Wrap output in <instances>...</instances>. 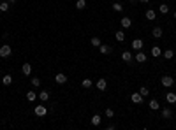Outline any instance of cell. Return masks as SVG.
<instances>
[{
    "label": "cell",
    "instance_id": "cell-1",
    "mask_svg": "<svg viewBox=\"0 0 176 130\" xmlns=\"http://www.w3.org/2000/svg\"><path fill=\"white\" fill-rule=\"evenodd\" d=\"M11 53H13V48L9 44H4L2 48H0V56H2V58H9Z\"/></svg>",
    "mask_w": 176,
    "mask_h": 130
},
{
    "label": "cell",
    "instance_id": "cell-2",
    "mask_svg": "<svg viewBox=\"0 0 176 130\" xmlns=\"http://www.w3.org/2000/svg\"><path fill=\"white\" fill-rule=\"evenodd\" d=\"M34 113H35V116H39V118H43V116H46V113H48V109H46V106H43V104H39V106H35V109H34Z\"/></svg>",
    "mask_w": 176,
    "mask_h": 130
},
{
    "label": "cell",
    "instance_id": "cell-3",
    "mask_svg": "<svg viewBox=\"0 0 176 130\" xmlns=\"http://www.w3.org/2000/svg\"><path fill=\"white\" fill-rule=\"evenodd\" d=\"M173 83H174L173 76H164V77H162V86H165V88H171V86H173Z\"/></svg>",
    "mask_w": 176,
    "mask_h": 130
},
{
    "label": "cell",
    "instance_id": "cell-4",
    "mask_svg": "<svg viewBox=\"0 0 176 130\" xmlns=\"http://www.w3.org/2000/svg\"><path fill=\"white\" fill-rule=\"evenodd\" d=\"M120 25H122L123 28H130V26H132V19H130L129 16H123V18L120 19Z\"/></svg>",
    "mask_w": 176,
    "mask_h": 130
},
{
    "label": "cell",
    "instance_id": "cell-5",
    "mask_svg": "<svg viewBox=\"0 0 176 130\" xmlns=\"http://www.w3.org/2000/svg\"><path fill=\"white\" fill-rule=\"evenodd\" d=\"M99 51H100L102 55H111V53H113V48L108 46V44H100V46H99Z\"/></svg>",
    "mask_w": 176,
    "mask_h": 130
},
{
    "label": "cell",
    "instance_id": "cell-6",
    "mask_svg": "<svg viewBox=\"0 0 176 130\" xmlns=\"http://www.w3.org/2000/svg\"><path fill=\"white\" fill-rule=\"evenodd\" d=\"M143 46H144V42L141 41V39H134L132 41V49H136V51H141Z\"/></svg>",
    "mask_w": 176,
    "mask_h": 130
},
{
    "label": "cell",
    "instance_id": "cell-7",
    "mask_svg": "<svg viewBox=\"0 0 176 130\" xmlns=\"http://www.w3.org/2000/svg\"><path fill=\"white\" fill-rule=\"evenodd\" d=\"M143 98H144V97H143L139 92H136V93H132V95H130V100H132L134 104H141V102H143Z\"/></svg>",
    "mask_w": 176,
    "mask_h": 130
},
{
    "label": "cell",
    "instance_id": "cell-8",
    "mask_svg": "<svg viewBox=\"0 0 176 130\" xmlns=\"http://www.w3.org/2000/svg\"><path fill=\"white\" fill-rule=\"evenodd\" d=\"M106 88H108V81H106L104 77H100L99 81H97V90H100V92H104Z\"/></svg>",
    "mask_w": 176,
    "mask_h": 130
},
{
    "label": "cell",
    "instance_id": "cell-9",
    "mask_svg": "<svg viewBox=\"0 0 176 130\" xmlns=\"http://www.w3.org/2000/svg\"><path fill=\"white\" fill-rule=\"evenodd\" d=\"M55 81H56L58 84H65V83H67V76L60 72V74H56V76H55Z\"/></svg>",
    "mask_w": 176,
    "mask_h": 130
},
{
    "label": "cell",
    "instance_id": "cell-10",
    "mask_svg": "<svg viewBox=\"0 0 176 130\" xmlns=\"http://www.w3.org/2000/svg\"><path fill=\"white\" fill-rule=\"evenodd\" d=\"M122 60H123V62H127V63H130L132 60H134V56H132L130 51H123V53H122Z\"/></svg>",
    "mask_w": 176,
    "mask_h": 130
},
{
    "label": "cell",
    "instance_id": "cell-11",
    "mask_svg": "<svg viewBox=\"0 0 176 130\" xmlns=\"http://www.w3.org/2000/svg\"><path fill=\"white\" fill-rule=\"evenodd\" d=\"M148 60V56H146V53H143V51H137V55H136V62H139V63H144Z\"/></svg>",
    "mask_w": 176,
    "mask_h": 130
},
{
    "label": "cell",
    "instance_id": "cell-12",
    "mask_svg": "<svg viewBox=\"0 0 176 130\" xmlns=\"http://www.w3.org/2000/svg\"><path fill=\"white\" fill-rule=\"evenodd\" d=\"M48 98H49V92H48V90H41V92H39V100L46 102Z\"/></svg>",
    "mask_w": 176,
    "mask_h": 130
},
{
    "label": "cell",
    "instance_id": "cell-13",
    "mask_svg": "<svg viewBox=\"0 0 176 130\" xmlns=\"http://www.w3.org/2000/svg\"><path fill=\"white\" fill-rule=\"evenodd\" d=\"M162 118H164V119H171V118H173V111H171L169 107H164V109H162Z\"/></svg>",
    "mask_w": 176,
    "mask_h": 130
},
{
    "label": "cell",
    "instance_id": "cell-14",
    "mask_svg": "<svg viewBox=\"0 0 176 130\" xmlns=\"http://www.w3.org/2000/svg\"><path fill=\"white\" fill-rule=\"evenodd\" d=\"M21 72H23L25 76H30V74H32V65H30L28 62H27V63H23V67H21Z\"/></svg>",
    "mask_w": 176,
    "mask_h": 130
},
{
    "label": "cell",
    "instance_id": "cell-15",
    "mask_svg": "<svg viewBox=\"0 0 176 130\" xmlns=\"http://www.w3.org/2000/svg\"><path fill=\"white\" fill-rule=\"evenodd\" d=\"M165 100H167L169 104H176V93H174V92L165 93Z\"/></svg>",
    "mask_w": 176,
    "mask_h": 130
},
{
    "label": "cell",
    "instance_id": "cell-16",
    "mask_svg": "<svg viewBox=\"0 0 176 130\" xmlns=\"http://www.w3.org/2000/svg\"><path fill=\"white\" fill-rule=\"evenodd\" d=\"M100 123H102V116H100V114H94V116H92V125L99 127Z\"/></svg>",
    "mask_w": 176,
    "mask_h": 130
},
{
    "label": "cell",
    "instance_id": "cell-17",
    "mask_svg": "<svg viewBox=\"0 0 176 130\" xmlns=\"http://www.w3.org/2000/svg\"><path fill=\"white\" fill-rule=\"evenodd\" d=\"M151 35H153L155 39H160V37H162V28H160V26H155V28L151 30Z\"/></svg>",
    "mask_w": 176,
    "mask_h": 130
},
{
    "label": "cell",
    "instance_id": "cell-18",
    "mask_svg": "<svg viewBox=\"0 0 176 130\" xmlns=\"http://www.w3.org/2000/svg\"><path fill=\"white\" fill-rule=\"evenodd\" d=\"M162 55V49L159 48V46H151V56H155V58H159Z\"/></svg>",
    "mask_w": 176,
    "mask_h": 130
},
{
    "label": "cell",
    "instance_id": "cell-19",
    "mask_svg": "<svg viewBox=\"0 0 176 130\" xmlns=\"http://www.w3.org/2000/svg\"><path fill=\"white\" fill-rule=\"evenodd\" d=\"M148 106H150V109H153V111H157V109L160 107V104H159L157 98H151V100L148 102Z\"/></svg>",
    "mask_w": 176,
    "mask_h": 130
},
{
    "label": "cell",
    "instance_id": "cell-20",
    "mask_svg": "<svg viewBox=\"0 0 176 130\" xmlns=\"http://www.w3.org/2000/svg\"><path fill=\"white\" fill-rule=\"evenodd\" d=\"M144 18L151 21V19H155V18H157V13H155L153 9H148V11H146V14H144Z\"/></svg>",
    "mask_w": 176,
    "mask_h": 130
},
{
    "label": "cell",
    "instance_id": "cell-21",
    "mask_svg": "<svg viewBox=\"0 0 176 130\" xmlns=\"http://www.w3.org/2000/svg\"><path fill=\"white\" fill-rule=\"evenodd\" d=\"M2 83H4V86H11V84H13V76H9V74L4 76V77H2Z\"/></svg>",
    "mask_w": 176,
    "mask_h": 130
},
{
    "label": "cell",
    "instance_id": "cell-22",
    "mask_svg": "<svg viewBox=\"0 0 176 130\" xmlns=\"http://www.w3.org/2000/svg\"><path fill=\"white\" fill-rule=\"evenodd\" d=\"M27 98L30 102H35V98H37V93L34 92V90H30V92H27Z\"/></svg>",
    "mask_w": 176,
    "mask_h": 130
},
{
    "label": "cell",
    "instance_id": "cell-23",
    "mask_svg": "<svg viewBox=\"0 0 176 130\" xmlns=\"http://www.w3.org/2000/svg\"><path fill=\"white\" fill-rule=\"evenodd\" d=\"M81 86L83 88H92V86H94V81H92V79H83V83H81Z\"/></svg>",
    "mask_w": 176,
    "mask_h": 130
},
{
    "label": "cell",
    "instance_id": "cell-24",
    "mask_svg": "<svg viewBox=\"0 0 176 130\" xmlns=\"http://www.w3.org/2000/svg\"><path fill=\"white\" fill-rule=\"evenodd\" d=\"M85 7H86V0H78V2H76V9H78V11H83Z\"/></svg>",
    "mask_w": 176,
    "mask_h": 130
},
{
    "label": "cell",
    "instance_id": "cell-25",
    "mask_svg": "<svg viewBox=\"0 0 176 130\" xmlns=\"http://www.w3.org/2000/svg\"><path fill=\"white\" fill-rule=\"evenodd\" d=\"M9 7H11V4H9V2H4V0L0 2V11H2V13H7Z\"/></svg>",
    "mask_w": 176,
    "mask_h": 130
},
{
    "label": "cell",
    "instance_id": "cell-26",
    "mask_svg": "<svg viewBox=\"0 0 176 130\" xmlns=\"http://www.w3.org/2000/svg\"><path fill=\"white\" fill-rule=\"evenodd\" d=\"M159 11H160V14H167L169 13V5L167 4H160L159 5Z\"/></svg>",
    "mask_w": 176,
    "mask_h": 130
},
{
    "label": "cell",
    "instance_id": "cell-27",
    "mask_svg": "<svg viewBox=\"0 0 176 130\" xmlns=\"http://www.w3.org/2000/svg\"><path fill=\"white\" fill-rule=\"evenodd\" d=\"M90 44L94 46V48H99L102 42H100V39H99V37H92V39H90Z\"/></svg>",
    "mask_w": 176,
    "mask_h": 130
},
{
    "label": "cell",
    "instance_id": "cell-28",
    "mask_svg": "<svg viewBox=\"0 0 176 130\" xmlns=\"http://www.w3.org/2000/svg\"><path fill=\"white\" fill-rule=\"evenodd\" d=\"M116 41H118V42H123V41H125V32L118 30V32H116Z\"/></svg>",
    "mask_w": 176,
    "mask_h": 130
},
{
    "label": "cell",
    "instance_id": "cell-29",
    "mask_svg": "<svg viewBox=\"0 0 176 130\" xmlns=\"http://www.w3.org/2000/svg\"><path fill=\"white\" fill-rule=\"evenodd\" d=\"M111 7H113V11H116V13H120V11H123V5H122L120 2H115V4H113Z\"/></svg>",
    "mask_w": 176,
    "mask_h": 130
},
{
    "label": "cell",
    "instance_id": "cell-30",
    "mask_svg": "<svg viewBox=\"0 0 176 130\" xmlns=\"http://www.w3.org/2000/svg\"><path fill=\"white\" fill-rule=\"evenodd\" d=\"M174 56V53H173V49H165V51H164V58L165 60H171Z\"/></svg>",
    "mask_w": 176,
    "mask_h": 130
},
{
    "label": "cell",
    "instance_id": "cell-31",
    "mask_svg": "<svg viewBox=\"0 0 176 130\" xmlns=\"http://www.w3.org/2000/svg\"><path fill=\"white\" fill-rule=\"evenodd\" d=\"M139 93H141L143 97H148V95H150V90H148L146 86H141V88H139Z\"/></svg>",
    "mask_w": 176,
    "mask_h": 130
},
{
    "label": "cell",
    "instance_id": "cell-32",
    "mask_svg": "<svg viewBox=\"0 0 176 130\" xmlns=\"http://www.w3.org/2000/svg\"><path fill=\"white\" fill-rule=\"evenodd\" d=\"M32 86H34V88H39V86H41V79H39V77H32Z\"/></svg>",
    "mask_w": 176,
    "mask_h": 130
},
{
    "label": "cell",
    "instance_id": "cell-33",
    "mask_svg": "<svg viewBox=\"0 0 176 130\" xmlns=\"http://www.w3.org/2000/svg\"><path fill=\"white\" fill-rule=\"evenodd\" d=\"M106 116H108V118H113V116H115V111H113V109H106Z\"/></svg>",
    "mask_w": 176,
    "mask_h": 130
},
{
    "label": "cell",
    "instance_id": "cell-34",
    "mask_svg": "<svg viewBox=\"0 0 176 130\" xmlns=\"http://www.w3.org/2000/svg\"><path fill=\"white\" fill-rule=\"evenodd\" d=\"M137 2H141V4H148L150 0H137Z\"/></svg>",
    "mask_w": 176,
    "mask_h": 130
},
{
    "label": "cell",
    "instance_id": "cell-35",
    "mask_svg": "<svg viewBox=\"0 0 176 130\" xmlns=\"http://www.w3.org/2000/svg\"><path fill=\"white\" fill-rule=\"evenodd\" d=\"M7 2H9V4H16V0H7Z\"/></svg>",
    "mask_w": 176,
    "mask_h": 130
},
{
    "label": "cell",
    "instance_id": "cell-36",
    "mask_svg": "<svg viewBox=\"0 0 176 130\" xmlns=\"http://www.w3.org/2000/svg\"><path fill=\"white\" fill-rule=\"evenodd\" d=\"M129 2H130V4H137V0H129Z\"/></svg>",
    "mask_w": 176,
    "mask_h": 130
},
{
    "label": "cell",
    "instance_id": "cell-37",
    "mask_svg": "<svg viewBox=\"0 0 176 130\" xmlns=\"http://www.w3.org/2000/svg\"><path fill=\"white\" fill-rule=\"evenodd\" d=\"M174 19H176V13H174Z\"/></svg>",
    "mask_w": 176,
    "mask_h": 130
},
{
    "label": "cell",
    "instance_id": "cell-38",
    "mask_svg": "<svg viewBox=\"0 0 176 130\" xmlns=\"http://www.w3.org/2000/svg\"><path fill=\"white\" fill-rule=\"evenodd\" d=\"M0 2H2V0H0Z\"/></svg>",
    "mask_w": 176,
    "mask_h": 130
}]
</instances>
